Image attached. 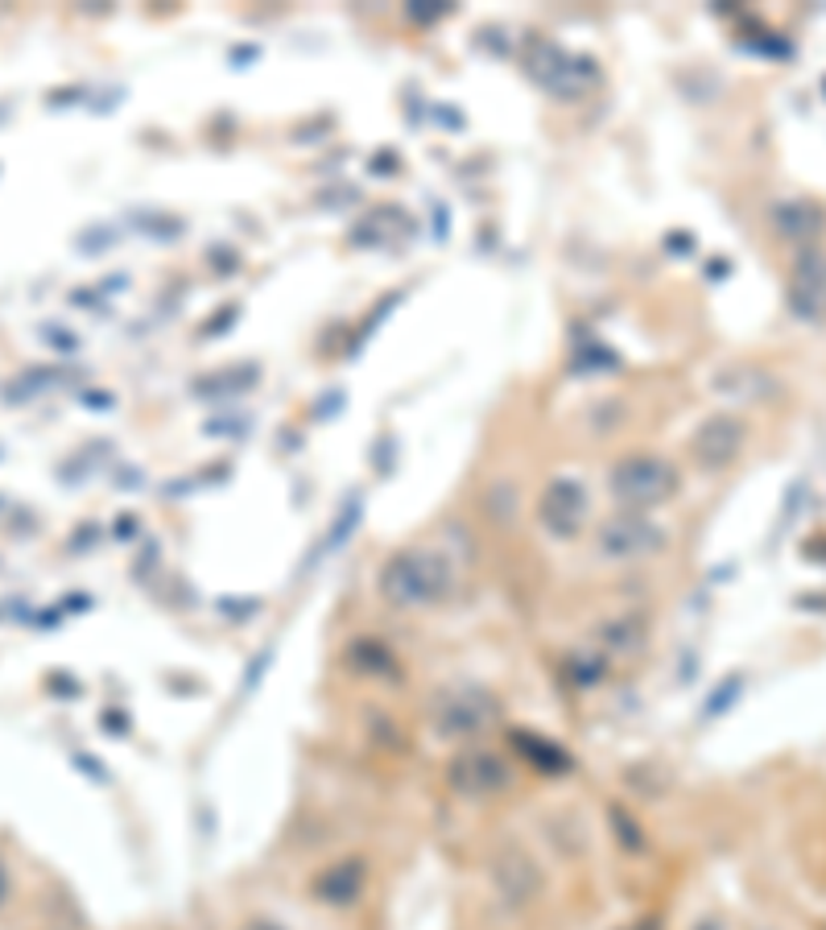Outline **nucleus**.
<instances>
[{"mask_svg":"<svg viewBox=\"0 0 826 930\" xmlns=\"http://www.w3.org/2000/svg\"><path fill=\"white\" fill-rule=\"evenodd\" d=\"M9 897V877H4V868H0V902Z\"/></svg>","mask_w":826,"mask_h":930,"instance_id":"obj_3","label":"nucleus"},{"mask_svg":"<svg viewBox=\"0 0 826 930\" xmlns=\"http://www.w3.org/2000/svg\"><path fill=\"white\" fill-rule=\"evenodd\" d=\"M773 220L781 224L785 236H814L818 227H823V211L818 207H810V203H781L777 211H773Z\"/></svg>","mask_w":826,"mask_h":930,"instance_id":"obj_2","label":"nucleus"},{"mask_svg":"<svg viewBox=\"0 0 826 930\" xmlns=\"http://www.w3.org/2000/svg\"><path fill=\"white\" fill-rule=\"evenodd\" d=\"M793 310L805 314V319H826V257L810 252L798 261V273H793Z\"/></svg>","mask_w":826,"mask_h":930,"instance_id":"obj_1","label":"nucleus"}]
</instances>
